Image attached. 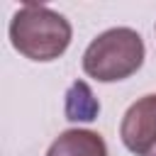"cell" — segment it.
I'll return each instance as SVG.
<instances>
[{"label":"cell","instance_id":"1","mask_svg":"<svg viewBox=\"0 0 156 156\" xmlns=\"http://www.w3.org/2000/svg\"><path fill=\"white\" fill-rule=\"evenodd\" d=\"M12 46L32 61L58 58L71 44V24L44 5H24L10 22Z\"/></svg>","mask_w":156,"mask_h":156},{"label":"cell","instance_id":"2","mask_svg":"<svg viewBox=\"0 0 156 156\" xmlns=\"http://www.w3.org/2000/svg\"><path fill=\"white\" fill-rule=\"evenodd\" d=\"M141 61H144V41L134 29L127 27L107 29L105 34L93 39L83 54L85 73L102 83L132 76L141 66Z\"/></svg>","mask_w":156,"mask_h":156},{"label":"cell","instance_id":"3","mask_svg":"<svg viewBox=\"0 0 156 156\" xmlns=\"http://www.w3.org/2000/svg\"><path fill=\"white\" fill-rule=\"evenodd\" d=\"M119 134L124 146L136 156L156 151V95H144L127 110Z\"/></svg>","mask_w":156,"mask_h":156},{"label":"cell","instance_id":"4","mask_svg":"<svg viewBox=\"0 0 156 156\" xmlns=\"http://www.w3.org/2000/svg\"><path fill=\"white\" fill-rule=\"evenodd\" d=\"M46 156H107V146L95 132L68 129L51 144Z\"/></svg>","mask_w":156,"mask_h":156}]
</instances>
